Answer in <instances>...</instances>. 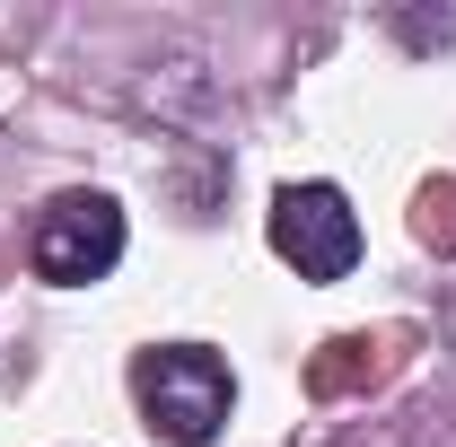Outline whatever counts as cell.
Returning <instances> with one entry per match:
<instances>
[{"mask_svg":"<svg viewBox=\"0 0 456 447\" xmlns=\"http://www.w3.org/2000/svg\"><path fill=\"white\" fill-rule=\"evenodd\" d=\"M132 403H141V421L167 447H211L228 430L237 386H228L220 351H202V342H159V351L132 360Z\"/></svg>","mask_w":456,"mask_h":447,"instance_id":"obj_1","label":"cell"},{"mask_svg":"<svg viewBox=\"0 0 456 447\" xmlns=\"http://www.w3.org/2000/svg\"><path fill=\"white\" fill-rule=\"evenodd\" d=\"M27 264L36 280H53V289H88V280H106L123 264V202L114 193H53L36 228H27Z\"/></svg>","mask_w":456,"mask_h":447,"instance_id":"obj_2","label":"cell"},{"mask_svg":"<svg viewBox=\"0 0 456 447\" xmlns=\"http://www.w3.org/2000/svg\"><path fill=\"white\" fill-rule=\"evenodd\" d=\"M273 255L298 280H342L360 264V220H351L342 184H281L273 193Z\"/></svg>","mask_w":456,"mask_h":447,"instance_id":"obj_3","label":"cell"}]
</instances>
